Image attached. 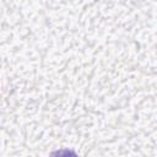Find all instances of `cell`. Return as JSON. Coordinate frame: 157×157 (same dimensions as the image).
<instances>
[{
    "label": "cell",
    "instance_id": "6da1fadb",
    "mask_svg": "<svg viewBox=\"0 0 157 157\" xmlns=\"http://www.w3.org/2000/svg\"><path fill=\"white\" fill-rule=\"evenodd\" d=\"M50 157H78L74 151L71 150H59V151H55L50 155Z\"/></svg>",
    "mask_w": 157,
    "mask_h": 157
}]
</instances>
